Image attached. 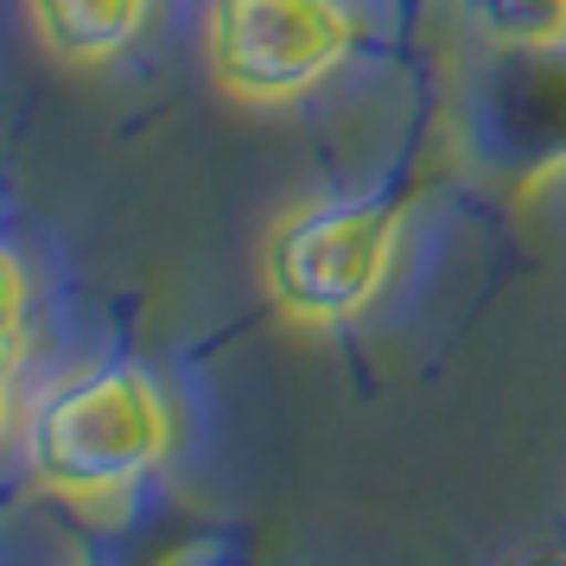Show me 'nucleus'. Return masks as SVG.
Segmentation results:
<instances>
[{
  "instance_id": "nucleus-1",
  "label": "nucleus",
  "mask_w": 566,
  "mask_h": 566,
  "mask_svg": "<svg viewBox=\"0 0 566 566\" xmlns=\"http://www.w3.org/2000/svg\"><path fill=\"white\" fill-rule=\"evenodd\" d=\"M172 401L147 363H103L57 382L27 420V464L64 503H108L172 459Z\"/></svg>"
},
{
  "instance_id": "nucleus-2",
  "label": "nucleus",
  "mask_w": 566,
  "mask_h": 566,
  "mask_svg": "<svg viewBox=\"0 0 566 566\" xmlns=\"http://www.w3.org/2000/svg\"><path fill=\"white\" fill-rule=\"evenodd\" d=\"M401 210L382 198H325L286 210L261 242V293L286 325L337 332L382 300Z\"/></svg>"
},
{
  "instance_id": "nucleus-3",
  "label": "nucleus",
  "mask_w": 566,
  "mask_h": 566,
  "mask_svg": "<svg viewBox=\"0 0 566 566\" xmlns=\"http://www.w3.org/2000/svg\"><path fill=\"white\" fill-rule=\"evenodd\" d=\"M357 45L350 0H210L205 71L242 108L312 96Z\"/></svg>"
},
{
  "instance_id": "nucleus-4",
  "label": "nucleus",
  "mask_w": 566,
  "mask_h": 566,
  "mask_svg": "<svg viewBox=\"0 0 566 566\" xmlns=\"http://www.w3.org/2000/svg\"><path fill=\"white\" fill-rule=\"evenodd\" d=\"M27 13L57 64H108L147 32L154 0H27Z\"/></svg>"
},
{
  "instance_id": "nucleus-5",
  "label": "nucleus",
  "mask_w": 566,
  "mask_h": 566,
  "mask_svg": "<svg viewBox=\"0 0 566 566\" xmlns=\"http://www.w3.org/2000/svg\"><path fill=\"white\" fill-rule=\"evenodd\" d=\"M484 39L515 52H554L566 45V0H464Z\"/></svg>"
},
{
  "instance_id": "nucleus-6",
  "label": "nucleus",
  "mask_w": 566,
  "mask_h": 566,
  "mask_svg": "<svg viewBox=\"0 0 566 566\" xmlns=\"http://www.w3.org/2000/svg\"><path fill=\"white\" fill-rule=\"evenodd\" d=\"M27 312H32L27 261L13 255V249H0V357L20 350V337H27Z\"/></svg>"
},
{
  "instance_id": "nucleus-7",
  "label": "nucleus",
  "mask_w": 566,
  "mask_h": 566,
  "mask_svg": "<svg viewBox=\"0 0 566 566\" xmlns=\"http://www.w3.org/2000/svg\"><path fill=\"white\" fill-rule=\"evenodd\" d=\"M7 420H13V357H0V439H7Z\"/></svg>"
},
{
  "instance_id": "nucleus-8",
  "label": "nucleus",
  "mask_w": 566,
  "mask_h": 566,
  "mask_svg": "<svg viewBox=\"0 0 566 566\" xmlns=\"http://www.w3.org/2000/svg\"><path fill=\"white\" fill-rule=\"evenodd\" d=\"M522 566H566V554H528Z\"/></svg>"
},
{
  "instance_id": "nucleus-9",
  "label": "nucleus",
  "mask_w": 566,
  "mask_h": 566,
  "mask_svg": "<svg viewBox=\"0 0 566 566\" xmlns=\"http://www.w3.org/2000/svg\"><path fill=\"white\" fill-rule=\"evenodd\" d=\"M159 566H198V554H191V547H185V554H172V560H159Z\"/></svg>"
}]
</instances>
